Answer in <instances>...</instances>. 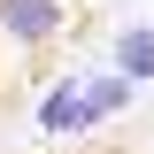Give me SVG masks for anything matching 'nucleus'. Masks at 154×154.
<instances>
[{"label":"nucleus","mask_w":154,"mask_h":154,"mask_svg":"<svg viewBox=\"0 0 154 154\" xmlns=\"http://www.w3.org/2000/svg\"><path fill=\"white\" fill-rule=\"evenodd\" d=\"M62 23H69V8H62V0H0V38H8V46H23V54H31V46H54Z\"/></svg>","instance_id":"1"},{"label":"nucleus","mask_w":154,"mask_h":154,"mask_svg":"<svg viewBox=\"0 0 154 154\" xmlns=\"http://www.w3.org/2000/svg\"><path fill=\"white\" fill-rule=\"evenodd\" d=\"M116 77H131V85H146V77H154V31H146V23L116 38Z\"/></svg>","instance_id":"3"},{"label":"nucleus","mask_w":154,"mask_h":154,"mask_svg":"<svg viewBox=\"0 0 154 154\" xmlns=\"http://www.w3.org/2000/svg\"><path fill=\"white\" fill-rule=\"evenodd\" d=\"M93 123H100V116H93V100H85V77H62V85H54V93H46V100H38V131H93Z\"/></svg>","instance_id":"2"},{"label":"nucleus","mask_w":154,"mask_h":154,"mask_svg":"<svg viewBox=\"0 0 154 154\" xmlns=\"http://www.w3.org/2000/svg\"><path fill=\"white\" fill-rule=\"evenodd\" d=\"M85 100H93V116L131 108V77H85Z\"/></svg>","instance_id":"4"}]
</instances>
